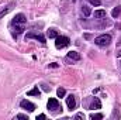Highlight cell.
Here are the masks:
<instances>
[{
    "label": "cell",
    "instance_id": "obj_1",
    "mask_svg": "<svg viewBox=\"0 0 121 120\" xmlns=\"http://www.w3.org/2000/svg\"><path fill=\"white\" fill-rule=\"evenodd\" d=\"M94 42H96L97 45H100V47H107V45L111 42V35H108V34H101V35H99V37L94 40Z\"/></svg>",
    "mask_w": 121,
    "mask_h": 120
},
{
    "label": "cell",
    "instance_id": "obj_2",
    "mask_svg": "<svg viewBox=\"0 0 121 120\" xmlns=\"http://www.w3.org/2000/svg\"><path fill=\"white\" fill-rule=\"evenodd\" d=\"M56 41H55V45H56V48H63V47H68L69 45V38L68 37H65V35H58L56 38H55Z\"/></svg>",
    "mask_w": 121,
    "mask_h": 120
},
{
    "label": "cell",
    "instance_id": "obj_3",
    "mask_svg": "<svg viewBox=\"0 0 121 120\" xmlns=\"http://www.w3.org/2000/svg\"><path fill=\"white\" fill-rule=\"evenodd\" d=\"M26 23H27V18H26V16L23 13L16 14V17L13 20V24H26Z\"/></svg>",
    "mask_w": 121,
    "mask_h": 120
},
{
    "label": "cell",
    "instance_id": "obj_4",
    "mask_svg": "<svg viewBox=\"0 0 121 120\" xmlns=\"http://www.w3.org/2000/svg\"><path fill=\"white\" fill-rule=\"evenodd\" d=\"M48 109L49 110H52V112H55V110H58L59 109V102L56 100V99H49L48 100Z\"/></svg>",
    "mask_w": 121,
    "mask_h": 120
},
{
    "label": "cell",
    "instance_id": "obj_5",
    "mask_svg": "<svg viewBox=\"0 0 121 120\" xmlns=\"http://www.w3.org/2000/svg\"><path fill=\"white\" fill-rule=\"evenodd\" d=\"M20 106H21L23 109H26V110H28V112H32V110L35 109V105H34V103H31L30 100H21V103H20Z\"/></svg>",
    "mask_w": 121,
    "mask_h": 120
},
{
    "label": "cell",
    "instance_id": "obj_6",
    "mask_svg": "<svg viewBox=\"0 0 121 120\" xmlns=\"http://www.w3.org/2000/svg\"><path fill=\"white\" fill-rule=\"evenodd\" d=\"M66 105H68L69 110H73V109L76 107V100H75V96H73V95H69V96L66 97Z\"/></svg>",
    "mask_w": 121,
    "mask_h": 120
},
{
    "label": "cell",
    "instance_id": "obj_7",
    "mask_svg": "<svg viewBox=\"0 0 121 120\" xmlns=\"http://www.w3.org/2000/svg\"><path fill=\"white\" fill-rule=\"evenodd\" d=\"M27 38H35V40H38V41H41V42H45V37L41 35V34H32V32H28V34H27Z\"/></svg>",
    "mask_w": 121,
    "mask_h": 120
},
{
    "label": "cell",
    "instance_id": "obj_8",
    "mask_svg": "<svg viewBox=\"0 0 121 120\" xmlns=\"http://www.w3.org/2000/svg\"><path fill=\"white\" fill-rule=\"evenodd\" d=\"M68 58H70V60L73 61H80V54L79 52H76V51H70V52H68Z\"/></svg>",
    "mask_w": 121,
    "mask_h": 120
},
{
    "label": "cell",
    "instance_id": "obj_9",
    "mask_svg": "<svg viewBox=\"0 0 121 120\" xmlns=\"http://www.w3.org/2000/svg\"><path fill=\"white\" fill-rule=\"evenodd\" d=\"M27 95H28V96H39L41 92H39V89H38V86H35V88H32Z\"/></svg>",
    "mask_w": 121,
    "mask_h": 120
},
{
    "label": "cell",
    "instance_id": "obj_10",
    "mask_svg": "<svg viewBox=\"0 0 121 120\" xmlns=\"http://www.w3.org/2000/svg\"><path fill=\"white\" fill-rule=\"evenodd\" d=\"M94 17H96V18H103V17H106V10H96V11H94Z\"/></svg>",
    "mask_w": 121,
    "mask_h": 120
},
{
    "label": "cell",
    "instance_id": "obj_11",
    "mask_svg": "<svg viewBox=\"0 0 121 120\" xmlns=\"http://www.w3.org/2000/svg\"><path fill=\"white\" fill-rule=\"evenodd\" d=\"M101 107V103H100V100L97 99V97H94V100H93V103H91L90 109H100Z\"/></svg>",
    "mask_w": 121,
    "mask_h": 120
},
{
    "label": "cell",
    "instance_id": "obj_12",
    "mask_svg": "<svg viewBox=\"0 0 121 120\" xmlns=\"http://www.w3.org/2000/svg\"><path fill=\"white\" fill-rule=\"evenodd\" d=\"M82 13H83V14H85V16H86V17H89V16H90V7H87V6H83V7H82Z\"/></svg>",
    "mask_w": 121,
    "mask_h": 120
},
{
    "label": "cell",
    "instance_id": "obj_13",
    "mask_svg": "<svg viewBox=\"0 0 121 120\" xmlns=\"http://www.w3.org/2000/svg\"><path fill=\"white\" fill-rule=\"evenodd\" d=\"M47 35H48L49 38H56V37H58V32H56L55 30H48Z\"/></svg>",
    "mask_w": 121,
    "mask_h": 120
},
{
    "label": "cell",
    "instance_id": "obj_14",
    "mask_svg": "<svg viewBox=\"0 0 121 120\" xmlns=\"http://www.w3.org/2000/svg\"><path fill=\"white\" fill-rule=\"evenodd\" d=\"M120 13H121V7H116V9L113 10V13H111V14H113V17L116 18V17H118V16H120Z\"/></svg>",
    "mask_w": 121,
    "mask_h": 120
},
{
    "label": "cell",
    "instance_id": "obj_15",
    "mask_svg": "<svg viewBox=\"0 0 121 120\" xmlns=\"http://www.w3.org/2000/svg\"><path fill=\"white\" fill-rule=\"evenodd\" d=\"M10 10H11V7H10V6H9V7H6V9H3V10H0V18H1L3 16H6Z\"/></svg>",
    "mask_w": 121,
    "mask_h": 120
},
{
    "label": "cell",
    "instance_id": "obj_16",
    "mask_svg": "<svg viewBox=\"0 0 121 120\" xmlns=\"http://www.w3.org/2000/svg\"><path fill=\"white\" fill-rule=\"evenodd\" d=\"M90 119H91V120H100V119H103V115H101V113H96V115H90Z\"/></svg>",
    "mask_w": 121,
    "mask_h": 120
},
{
    "label": "cell",
    "instance_id": "obj_17",
    "mask_svg": "<svg viewBox=\"0 0 121 120\" xmlns=\"http://www.w3.org/2000/svg\"><path fill=\"white\" fill-rule=\"evenodd\" d=\"M56 93H58V97H63L66 92H65V89H63V88H59V89L56 90Z\"/></svg>",
    "mask_w": 121,
    "mask_h": 120
},
{
    "label": "cell",
    "instance_id": "obj_18",
    "mask_svg": "<svg viewBox=\"0 0 121 120\" xmlns=\"http://www.w3.org/2000/svg\"><path fill=\"white\" fill-rule=\"evenodd\" d=\"M14 26H16V31H17V34H20V32H23V31H24L23 24H20V26H18V24H14Z\"/></svg>",
    "mask_w": 121,
    "mask_h": 120
},
{
    "label": "cell",
    "instance_id": "obj_19",
    "mask_svg": "<svg viewBox=\"0 0 121 120\" xmlns=\"http://www.w3.org/2000/svg\"><path fill=\"white\" fill-rule=\"evenodd\" d=\"M90 3L93 4V6H100V4H101L100 0H90Z\"/></svg>",
    "mask_w": 121,
    "mask_h": 120
},
{
    "label": "cell",
    "instance_id": "obj_20",
    "mask_svg": "<svg viewBox=\"0 0 121 120\" xmlns=\"http://www.w3.org/2000/svg\"><path fill=\"white\" fill-rule=\"evenodd\" d=\"M17 119H23V120H28V117L26 115H17Z\"/></svg>",
    "mask_w": 121,
    "mask_h": 120
},
{
    "label": "cell",
    "instance_id": "obj_21",
    "mask_svg": "<svg viewBox=\"0 0 121 120\" xmlns=\"http://www.w3.org/2000/svg\"><path fill=\"white\" fill-rule=\"evenodd\" d=\"M45 119V115H39V116H37V120H44Z\"/></svg>",
    "mask_w": 121,
    "mask_h": 120
},
{
    "label": "cell",
    "instance_id": "obj_22",
    "mask_svg": "<svg viewBox=\"0 0 121 120\" xmlns=\"http://www.w3.org/2000/svg\"><path fill=\"white\" fill-rule=\"evenodd\" d=\"M75 119H83V115H82V113H79V115H76V117H75Z\"/></svg>",
    "mask_w": 121,
    "mask_h": 120
},
{
    "label": "cell",
    "instance_id": "obj_23",
    "mask_svg": "<svg viewBox=\"0 0 121 120\" xmlns=\"http://www.w3.org/2000/svg\"><path fill=\"white\" fill-rule=\"evenodd\" d=\"M49 66H51V68H58V65H56V64H49Z\"/></svg>",
    "mask_w": 121,
    "mask_h": 120
},
{
    "label": "cell",
    "instance_id": "obj_24",
    "mask_svg": "<svg viewBox=\"0 0 121 120\" xmlns=\"http://www.w3.org/2000/svg\"><path fill=\"white\" fill-rule=\"evenodd\" d=\"M117 57H121V50L118 51V52H117Z\"/></svg>",
    "mask_w": 121,
    "mask_h": 120
},
{
    "label": "cell",
    "instance_id": "obj_25",
    "mask_svg": "<svg viewBox=\"0 0 121 120\" xmlns=\"http://www.w3.org/2000/svg\"><path fill=\"white\" fill-rule=\"evenodd\" d=\"M118 42H120V44H121V40H120V41H118Z\"/></svg>",
    "mask_w": 121,
    "mask_h": 120
},
{
    "label": "cell",
    "instance_id": "obj_26",
    "mask_svg": "<svg viewBox=\"0 0 121 120\" xmlns=\"http://www.w3.org/2000/svg\"><path fill=\"white\" fill-rule=\"evenodd\" d=\"M72 1H76V0H72Z\"/></svg>",
    "mask_w": 121,
    "mask_h": 120
},
{
    "label": "cell",
    "instance_id": "obj_27",
    "mask_svg": "<svg viewBox=\"0 0 121 120\" xmlns=\"http://www.w3.org/2000/svg\"><path fill=\"white\" fill-rule=\"evenodd\" d=\"M120 64H121V62H120Z\"/></svg>",
    "mask_w": 121,
    "mask_h": 120
}]
</instances>
